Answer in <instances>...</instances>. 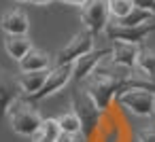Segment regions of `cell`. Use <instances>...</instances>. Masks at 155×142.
I'll return each instance as SVG.
<instances>
[{
  "label": "cell",
  "mask_w": 155,
  "mask_h": 142,
  "mask_svg": "<svg viewBox=\"0 0 155 142\" xmlns=\"http://www.w3.org/2000/svg\"><path fill=\"white\" fill-rule=\"evenodd\" d=\"M7 117H9L11 129H13L15 134H19V136H28V138H32V136L41 129V125H43V121H45V119L41 117V112L32 106V102H30L28 98L15 100V102L11 104Z\"/></svg>",
  "instance_id": "6da1fadb"
},
{
  "label": "cell",
  "mask_w": 155,
  "mask_h": 142,
  "mask_svg": "<svg viewBox=\"0 0 155 142\" xmlns=\"http://www.w3.org/2000/svg\"><path fill=\"white\" fill-rule=\"evenodd\" d=\"M70 104H72V110L77 112V117L81 119V125H83V131H81V134H85L87 138L94 136V131H96L98 125H100V117H102L104 110L96 104V100H94L83 87H79V89L72 91Z\"/></svg>",
  "instance_id": "7a4b0ae2"
},
{
  "label": "cell",
  "mask_w": 155,
  "mask_h": 142,
  "mask_svg": "<svg viewBox=\"0 0 155 142\" xmlns=\"http://www.w3.org/2000/svg\"><path fill=\"white\" fill-rule=\"evenodd\" d=\"M115 100L136 117H153L155 112V91L151 89H127Z\"/></svg>",
  "instance_id": "3957f363"
},
{
  "label": "cell",
  "mask_w": 155,
  "mask_h": 142,
  "mask_svg": "<svg viewBox=\"0 0 155 142\" xmlns=\"http://www.w3.org/2000/svg\"><path fill=\"white\" fill-rule=\"evenodd\" d=\"M89 51H94V34H91L89 30H81V32H77V34L68 40V45H66L64 49L58 51V55H55V66L74 64L79 57L87 55Z\"/></svg>",
  "instance_id": "277c9868"
},
{
  "label": "cell",
  "mask_w": 155,
  "mask_h": 142,
  "mask_svg": "<svg viewBox=\"0 0 155 142\" xmlns=\"http://www.w3.org/2000/svg\"><path fill=\"white\" fill-rule=\"evenodd\" d=\"M108 0H87L81 7V21L85 24V30H89L94 36L104 32L108 26Z\"/></svg>",
  "instance_id": "5b68a950"
},
{
  "label": "cell",
  "mask_w": 155,
  "mask_h": 142,
  "mask_svg": "<svg viewBox=\"0 0 155 142\" xmlns=\"http://www.w3.org/2000/svg\"><path fill=\"white\" fill-rule=\"evenodd\" d=\"M104 32L110 40H123V43L140 45L155 32V19H151L147 24H140V26H121V24L115 21V24H108Z\"/></svg>",
  "instance_id": "8992f818"
},
{
  "label": "cell",
  "mask_w": 155,
  "mask_h": 142,
  "mask_svg": "<svg viewBox=\"0 0 155 142\" xmlns=\"http://www.w3.org/2000/svg\"><path fill=\"white\" fill-rule=\"evenodd\" d=\"M70 81H72V64H68V66H53V68H49V76H47L43 89L38 93H34L32 98H28V100L30 102L45 100V98L58 93L60 89H64Z\"/></svg>",
  "instance_id": "52a82bcc"
},
{
  "label": "cell",
  "mask_w": 155,
  "mask_h": 142,
  "mask_svg": "<svg viewBox=\"0 0 155 142\" xmlns=\"http://www.w3.org/2000/svg\"><path fill=\"white\" fill-rule=\"evenodd\" d=\"M21 98V87L17 76H13L9 70L0 68V121H2L15 100Z\"/></svg>",
  "instance_id": "ba28073f"
},
{
  "label": "cell",
  "mask_w": 155,
  "mask_h": 142,
  "mask_svg": "<svg viewBox=\"0 0 155 142\" xmlns=\"http://www.w3.org/2000/svg\"><path fill=\"white\" fill-rule=\"evenodd\" d=\"M108 55H110V47H106V49H94V51H89L87 55L79 57V60L72 64V81L83 83L85 79H89L91 72L96 70V66H98L104 57H108Z\"/></svg>",
  "instance_id": "9c48e42d"
},
{
  "label": "cell",
  "mask_w": 155,
  "mask_h": 142,
  "mask_svg": "<svg viewBox=\"0 0 155 142\" xmlns=\"http://www.w3.org/2000/svg\"><path fill=\"white\" fill-rule=\"evenodd\" d=\"M138 51H140L138 45L123 43V40H113V45H110V60L115 64L125 66V68H136Z\"/></svg>",
  "instance_id": "30bf717a"
},
{
  "label": "cell",
  "mask_w": 155,
  "mask_h": 142,
  "mask_svg": "<svg viewBox=\"0 0 155 142\" xmlns=\"http://www.w3.org/2000/svg\"><path fill=\"white\" fill-rule=\"evenodd\" d=\"M0 28L5 30V34H15V36H24L28 34L30 30V21H28V15L19 9H13V11H7L0 19Z\"/></svg>",
  "instance_id": "8fae6325"
},
{
  "label": "cell",
  "mask_w": 155,
  "mask_h": 142,
  "mask_svg": "<svg viewBox=\"0 0 155 142\" xmlns=\"http://www.w3.org/2000/svg\"><path fill=\"white\" fill-rule=\"evenodd\" d=\"M47 76H49V70L21 72V74L17 76V81H19V87H21V95H26V98H32L34 93H38V91L43 89V85H45Z\"/></svg>",
  "instance_id": "7c38bea8"
},
{
  "label": "cell",
  "mask_w": 155,
  "mask_h": 142,
  "mask_svg": "<svg viewBox=\"0 0 155 142\" xmlns=\"http://www.w3.org/2000/svg\"><path fill=\"white\" fill-rule=\"evenodd\" d=\"M17 64H19V70H21V72L49 70V66H51V57H49L45 51H41V49L32 47V49L26 53V57H21Z\"/></svg>",
  "instance_id": "4fadbf2b"
},
{
  "label": "cell",
  "mask_w": 155,
  "mask_h": 142,
  "mask_svg": "<svg viewBox=\"0 0 155 142\" xmlns=\"http://www.w3.org/2000/svg\"><path fill=\"white\" fill-rule=\"evenodd\" d=\"M32 40L28 38V34L24 36H15V34H7L5 38V49L9 53V57H13L15 62H19L21 57H26V53L32 49Z\"/></svg>",
  "instance_id": "5bb4252c"
},
{
  "label": "cell",
  "mask_w": 155,
  "mask_h": 142,
  "mask_svg": "<svg viewBox=\"0 0 155 142\" xmlns=\"http://www.w3.org/2000/svg\"><path fill=\"white\" fill-rule=\"evenodd\" d=\"M155 19V11H147V9H140V7H134L123 19H115L117 24L121 26H140V24H147Z\"/></svg>",
  "instance_id": "9a60e30c"
},
{
  "label": "cell",
  "mask_w": 155,
  "mask_h": 142,
  "mask_svg": "<svg viewBox=\"0 0 155 142\" xmlns=\"http://www.w3.org/2000/svg\"><path fill=\"white\" fill-rule=\"evenodd\" d=\"M55 119H58V125H60L62 131H68V134H81V131H83L81 119L77 117L74 110H66V112H62V115L55 117Z\"/></svg>",
  "instance_id": "2e32d148"
},
{
  "label": "cell",
  "mask_w": 155,
  "mask_h": 142,
  "mask_svg": "<svg viewBox=\"0 0 155 142\" xmlns=\"http://www.w3.org/2000/svg\"><path fill=\"white\" fill-rule=\"evenodd\" d=\"M136 68L140 72L149 74L151 79H155V51L153 49H140L138 60H136Z\"/></svg>",
  "instance_id": "e0dca14e"
},
{
  "label": "cell",
  "mask_w": 155,
  "mask_h": 142,
  "mask_svg": "<svg viewBox=\"0 0 155 142\" xmlns=\"http://www.w3.org/2000/svg\"><path fill=\"white\" fill-rule=\"evenodd\" d=\"M108 9L115 19H123L134 9V0H108Z\"/></svg>",
  "instance_id": "ac0fdd59"
},
{
  "label": "cell",
  "mask_w": 155,
  "mask_h": 142,
  "mask_svg": "<svg viewBox=\"0 0 155 142\" xmlns=\"http://www.w3.org/2000/svg\"><path fill=\"white\" fill-rule=\"evenodd\" d=\"M38 131H43L45 136H49V138H53V140H58V136L62 134V129H60V125H58V119H45Z\"/></svg>",
  "instance_id": "d6986e66"
},
{
  "label": "cell",
  "mask_w": 155,
  "mask_h": 142,
  "mask_svg": "<svg viewBox=\"0 0 155 142\" xmlns=\"http://www.w3.org/2000/svg\"><path fill=\"white\" fill-rule=\"evenodd\" d=\"M138 142H155V125L138 131Z\"/></svg>",
  "instance_id": "ffe728a7"
},
{
  "label": "cell",
  "mask_w": 155,
  "mask_h": 142,
  "mask_svg": "<svg viewBox=\"0 0 155 142\" xmlns=\"http://www.w3.org/2000/svg\"><path fill=\"white\" fill-rule=\"evenodd\" d=\"M55 142H79V134H68V131H62L58 136Z\"/></svg>",
  "instance_id": "44dd1931"
},
{
  "label": "cell",
  "mask_w": 155,
  "mask_h": 142,
  "mask_svg": "<svg viewBox=\"0 0 155 142\" xmlns=\"http://www.w3.org/2000/svg\"><path fill=\"white\" fill-rule=\"evenodd\" d=\"M134 7L147 9V11H155V0H134Z\"/></svg>",
  "instance_id": "7402d4cb"
},
{
  "label": "cell",
  "mask_w": 155,
  "mask_h": 142,
  "mask_svg": "<svg viewBox=\"0 0 155 142\" xmlns=\"http://www.w3.org/2000/svg\"><path fill=\"white\" fill-rule=\"evenodd\" d=\"M32 142H55V140L49 138V136H45L43 131H36V134L32 136Z\"/></svg>",
  "instance_id": "603a6c76"
},
{
  "label": "cell",
  "mask_w": 155,
  "mask_h": 142,
  "mask_svg": "<svg viewBox=\"0 0 155 142\" xmlns=\"http://www.w3.org/2000/svg\"><path fill=\"white\" fill-rule=\"evenodd\" d=\"M60 2H66V5H79V7H83L87 0H60Z\"/></svg>",
  "instance_id": "cb8c5ba5"
},
{
  "label": "cell",
  "mask_w": 155,
  "mask_h": 142,
  "mask_svg": "<svg viewBox=\"0 0 155 142\" xmlns=\"http://www.w3.org/2000/svg\"><path fill=\"white\" fill-rule=\"evenodd\" d=\"M30 2H32V5H49L51 0H30Z\"/></svg>",
  "instance_id": "d4e9b609"
},
{
  "label": "cell",
  "mask_w": 155,
  "mask_h": 142,
  "mask_svg": "<svg viewBox=\"0 0 155 142\" xmlns=\"http://www.w3.org/2000/svg\"><path fill=\"white\" fill-rule=\"evenodd\" d=\"M17 2H30V0H17Z\"/></svg>",
  "instance_id": "484cf974"
}]
</instances>
